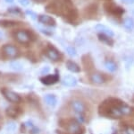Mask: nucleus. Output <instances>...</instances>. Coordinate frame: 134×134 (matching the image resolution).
<instances>
[{
  "label": "nucleus",
  "mask_w": 134,
  "mask_h": 134,
  "mask_svg": "<svg viewBox=\"0 0 134 134\" xmlns=\"http://www.w3.org/2000/svg\"><path fill=\"white\" fill-rule=\"evenodd\" d=\"M49 13L63 16L69 22H73L78 18V13L71 0H55L46 6Z\"/></svg>",
  "instance_id": "2"
},
{
  "label": "nucleus",
  "mask_w": 134,
  "mask_h": 134,
  "mask_svg": "<svg viewBox=\"0 0 134 134\" xmlns=\"http://www.w3.org/2000/svg\"><path fill=\"white\" fill-rule=\"evenodd\" d=\"M44 99H45V102L47 105H49L50 107H54L55 106L57 103V96H54L52 94H48V95H46L44 96Z\"/></svg>",
  "instance_id": "15"
},
{
  "label": "nucleus",
  "mask_w": 134,
  "mask_h": 134,
  "mask_svg": "<svg viewBox=\"0 0 134 134\" xmlns=\"http://www.w3.org/2000/svg\"><path fill=\"white\" fill-rule=\"evenodd\" d=\"M132 109L130 105L120 99L113 97L105 100L98 107V112L101 115L114 119H119L129 115Z\"/></svg>",
  "instance_id": "1"
},
{
  "label": "nucleus",
  "mask_w": 134,
  "mask_h": 134,
  "mask_svg": "<svg viewBox=\"0 0 134 134\" xmlns=\"http://www.w3.org/2000/svg\"><path fill=\"white\" fill-rule=\"evenodd\" d=\"M66 67L67 68H68L70 71H72V72H74V73H78L81 71V68H80V67L78 66V65L75 63V62L72 61V60H69V61H67L66 63Z\"/></svg>",
  "instance_id": "18"
},
{
  "label": "nucleus",
  "mask_w": 134,
  "mask_h": 134,
  "mask_svg": "<svg viewBox=\"0 0 134 134\" xmlns=\"http://www.w3.org/2000/svg\"><path fill=\"white\" fill-rule=\"evenodd\" d=\"M90 81L95 85H103L104 83H105V77L100 73L94 72L90 74Z\"/></svg>",
  "instance_id": "12"
},
{
  "label": "nucleus",
  "mask_w": 134,
  "mask_h": 134,
  "mask_svg": "<svg viewBox=\"0 0 134 134\" xmlns=\"http://www.w3.org/2000/svg\"><path fill=\"white\" fill-rule=\"evenodd\" d=\"M105 9L110 14H113L114 16H122L124 13V10L122 7L115 6L114 4H105Z\"/></svg>",
  "instance_id": "10"
},
{
  "label": "nucleus",
  "mask_w": 134,
  "mask_h": 134,
  "mask_svg": "<svg viewBox=\"0 0 134 134\" xmlns=\"http://www.w3.org/2000/svg\"><path fill=\"white\" fill-rule=\"evenodd\" d=\"M26 14H28L29 16H31L33 19H36L37 17H38V16H37L35 13H33V12H32V11H31V10H27V11H26Z\"/></svg>",
  "instance_id": "27"
},
{
  "label": "nucleus",
  "mask_w": 134,
  "mask_h": 134,
  "mask_svg": "<svg viewBox=\"0 0 134 134\" xmlns=\"http://www.w3.org/2000/svg\"><path fill=\"white\" fill-rule=\"evenodd\" d=\"M96 29L98 30L100 33H104V34H105V35L110 36V37L114 35V32L111 31L109 28H107V26H105V25H103V24H98L96 26Z\"/></svg>",
  "instance_id": "16"
},
{
  "label": "nucleus",
  "mask_w": 134,
  "mask_h": 134,
  "mask_svg": "<svg viewBox=\"0 0 134 134\" xmlns=\"http://www.w3.org/2000/svg\"><path fill=\"white\" fill-rule=\"evenodd\" d=\"M133 14H134V11H133Z\"/></svg>",
  "instance_id": "32"
},
{
  "label": "nucleus",
  "mask_w": 134,
  "mask_h": 134,
  "mask_svg": "<svg viewBox=\"0 0 134 134\" xmlns=\"http://www.w3.org/2000/svg\"><path fill=\"white\" fill-rule=\"evenodd\" d=\"M71 107H72V111L77 114L78 118L80 119V122H84V115L86 114L87 112V107L83 101L80 100V99H73L71 102Z\"/></svg>",
  "instance_id": "4"
},
{
  "label": "nucleus",
  "mask_w": 134,
  "mask_h": 134,
  "mask_svg": "<svg viewBox=\"0 0 134 134\" xmlns=\"http://www.w3.org/2000/svg\"><path fill=\"white\" fill-rule=\"evenodd\" d=\"M120 134H134V127H124V128L121 130Z\"/></svg>",
  "instance_id": "24"
},
{
  "label": "nucleus",
  "mask_w": 134,
  "mask_h": 134,
  "mask_svg": "<svg viewBox=\"0 0 134 134\" xmlns=\"http://www.w3.org/2000/svg\"><path fill=\"white\" fill-rule=\"evenodd\" d=\"M2 52L6 58L9 59H14L19 56V51L14 45L12 44H5L2 47Z\"/></svg>",
  "instance_id": "7"
},
{
  "label": "nucleus",
  "mask_w": 134,
  "mask_h": 134,
  "mask_svg": "<svg viewBox=\"0 0 134 134\" xmlns=\"http://www.w3.org/2000/svg\"><path fill=\"white\" fill-rule=\"evenodd\" d=\"M1 92L6 100L9 101L10 103H14V105H18V103L21 102V97L20 96V95L12 91V90H9L7 88H2Z\"/></svg>",
  "instance_id": "6"
},
{
  "label": "nucleus",
  "mask_w": 134,
  "mask_h": 134,
  "mask_svg": "<svg viewBox=\"0 0 134 134\" xmlns=\"http://www.w3.org/2000/svg\"><path fill=\"white\" fill-rule=\"evenodd\" d=\"M63 81H64V85L68 86H74L76 85V79L73 77H72V76H65Z\"/></svg>",
  "instance_id": "20"
},
{
  "label": "nucleus",
  "mask_w": 134,
  "mask_h": 134,
  "mask_svg": "<svg viewBox=\"0 0 134 134\" xmlns=\"http://www.w3.org/2000/svg\"><path fill=\"white\" fill-rule=\"evenodd\" d=\"M20 24V23L15 21H8V20H0V26L2 27H13Z\"/></svg>",
  "instance_id": "21"
},
{
  "label": "nucleus",
  "mask_w": 134,
  "mask_h": 134,
  "mask_svg": "<svg viewBox=\"0 0 134 134\" xmlns=\"http://www.w3.org/2000/svg\"><path fill=\"white\" fill-rule=\"evenodd\" d=\"M105 66L107 68V70L110 71V72H114L117 70V65L114 63V61H111V60H108L105 63Z\"/></svg>",
  "instance_id": "22"
},
{
  "label": "nucleus",
  "mask_w": 134,
  "mask_h": 134,
  "mask_svg": "<svg viewBox=\"0 0 134 134\" xmlns=\"http://www.w3.org/2000/svg\"><path fill=\"white\" fill-rule=\"evenodd\" d=\"M6 2H8V3H13V2L14 1V0H5Z\"/></svg>",
  "instance_id": "31"
},
{
  "label": "nucleus",
  "mask_w": 134,
  "mask_h": 134,
  "mask_svg": "<svg viewBox=\"0 0 134 134\" xmlns=\"http://www.w3.org/2000/svg\"><path fill=\"white\" fill-rule=\"evenodd\" d=\"M45 54L52 61H59V60L62 59L61 53L54 47H47L46 51H45Z\"/></svg>",
  "instance_id": "9"
},
{
  "label": "nucleus",
  "mask_w": 134,
  "mask_h": 134,
  "mask_svg": "<svg viewBox=\"0 0 134 134\" xmlns=\"http://www.w3.org/2000/svg\"><path fill=\"white\" fill-rule=\"evenodd\" d=\"M124 25L127 30H132L134 28V21L131 18H126L124 22Z\"/></svg>",
  "instance_id": "23"
},
{
  "label": "nucleus",
  "mask_w": 134,
  "mask_h": 134,
  "mask_svg": "<svg viewBox=\"0 0 134 134\" xmlns=\"http://www.w3.org/2000/svg\"><path fill=\"white\" fill-rule=\"evenodd\" d=\"M20 3L23 6H28L30 4V1H29V0H20Z\"/></svg>",
  "instance_id": "28"
},
{
  "label": "nucleus",
  "mask_w": 134,
  "mask_h": 134,
  "mask_svg": "<svg viewBox=\"0 0 134 134\" xmlns=\"http://www.w3.org/2000/svg\"><path fill=\"white\" fill-rule=\"evenodd\" d=\"M67 52L70 54L71 56H74L75 53H76V51H75L74 48H72V47H69V48H67Z\"/></svg>",
  "instance_id": "26"
},
{
  "label": "nucleus",
  "mask_w": 134,
  "mask_h": 134,
  "mask_svg": "<svg viewBox=\"0 0 134 134\" xmlns=\"http://www.w3.org/2000/svg\"><path fill=\"white\" fill-rule=\"evenodd\" d=\"M125 4H134V0H122Z\"/></svg>",
  "instance_id": "29"
},
{
  "label": "nucleus",
  "mask_w": 134,
  "mask_h": 134,
  "mask_svg": "<svg viewBox=\"0 0 134 134\" xmlns=\"http://www.w3.org/2000/svg\"><path fill=\"white\" fill-rule=\"evenodd\" d=\"M82 63L84 66V68L86 70H91L93 68V63H92V59H90V56H84L82 58Z\"/></svg>",
  "instance_id": "17"
},
{
  "label": "nucleus",
  "mask_w": 134,
  "mask_h": 134,
  "mask_svg": "<svg viewBox=\"0 0 134 134\" xmlns=\"http://www.w3.org/2000/svg\"><path fill=\"white\" fill-rule=\"evenodd\" d=\"M98 38L101 42L105 43V44H107V45H109V46H112V45L114 44V42L112 41L111 37L108 35H105V34H104V33H99Z\"/></svg>",
  "instance_id": "19"
},
{
  "label": "nucleus",
  "mask_w": 134,
  "mask_h": 134,
  "mask_svg": "<svg viewBox=\"0 0 134 134\" xmlns=\"http://www.w3.org/2000/svg\"><path fill=\"white\" fill-rule=\"evenodd\" d=\"M38 21L41 23L45 25H48V26H55V21L53 17L46 16V14H42V16H38Z\"/></svg>",
  "instance_id": "14"
},
{
  "label": "nucleus",
  "mask_w": 134,
  "mask_h": 134,
  "mask_svg": "<svg viewBox=\"0 0 134 134\" xmlns=\"http://www.w3.org/2000/svg\"><path fill=\"white\" fill-rule=\"evenodd\" d=\"M8 12H9L10 14H16V16H21V10L19 9V8H17V7H13V8H10V9L8 10Z\"/></svg>",
  "instance_id": "25"
},
{
  "label": "nucleus",
  "mask_w": 134,
  "mask_h": 134,
  "mask_svg": "<svg viewBox=\"0 0 134 134\" xmlns=\"http://www.w3.org/2000/svg\"><path fill=\"white\" fill-rule=\"evenodd\" d=\"M14 39L21 44H28L32 42V35L26 30H17L14 33Z\"/></svg>",
  "instance_id": "5"
},
{
  "label": "nucleus",
  "mask_w": 134,
  "mask_h": 134,
  "mask_svg": "<svg viewBox=\"0 0 134 134\" xmlns=\"http://www.w3.org/2000/svg\"><path fill=\"white\" fill-rule=\"evenodd\" d=\"M21 131L23 134H38L40 132V129L31 122L28 121L21 124Z\"/></svg>",
  "instance_id": "8"
},
{
  "label": "nucleus",
  "mask_w": 134,
  "mask_h": 134,
  "mask_svg": "<svg viewBox=\"0 0 134 134\" xmlns=\"http://www.w3.org/2000/svg\"><path fill=\"white\" fill-rule=\"evenodd\" d=\"M59 79L57 75H47V76H45L40 78V81L42 82L44 85L46 86H51V85H54L55 83H57Z\"/></svg>",
  "instance_id": "13"
},
{
  "label": "nucleus",
  "mask_w": 134,
  "mask_h": 134,
  "mask_svg": "<svg viewBox=\"0 0 134 134\" xmlns=\"http://www.w3.org/2000/svg\"><path fill=\"white\" fill-rule=\"evenodd\" d=\"M59 124L70 134H83L85 132V130L81 125V122L75 119H64L60 121Z\"/></svg>",
  "instance_id": "3"
},
{
  "label": "nucleus",
  "mask_w": 134,
  "mask_h": 134,
  "mask_svg": "<svg viewBox=\"0 0 134 134\" xmlns=\"http://www.w3.org/2000/svg\"><path fill=\"white\" fill-rule=\"evenodd\" d=\"M6 114L12 119H16L21 114V109L18 105H11L6 109Z\"/></svg>",
  "instance_id": "11"
},
{
  "label": "nucleus",
  "mask_w": 134,
  "mask_h": 134,
  "mask_svg": "<svg viewBox=\"0 0 134 134\" xmlns=\"http://www.w3.org/2000/svg\"><path fill=\"white\" fill-rule=\"evenodd\" d=\"M35 2H37V3H42V2H44L45 0H34Z\"/></svg>",
  "instance_id": "30"
}]
</instances>
